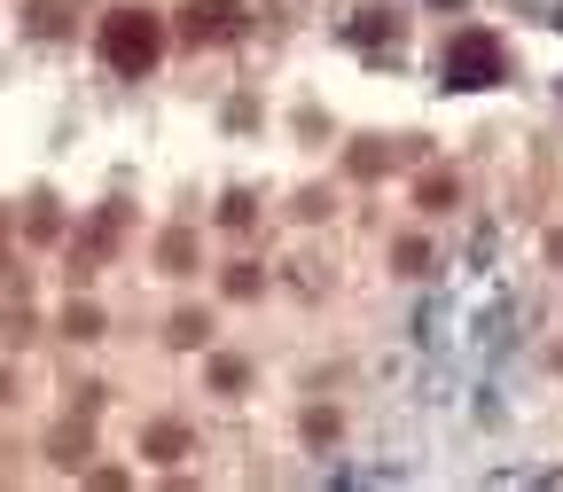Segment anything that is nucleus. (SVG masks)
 <instances>
[{
	"label": "nucleus",
	"instance_id": "f257e3e1",
	"mask_svg": "<svg viewBox=\"0 0 563 492\" xmlns=\"http://www.w3.org/2000/svg\"><path fill=\"white\" fill-rule=\"evenodd\" d=\"M157 55H165V24H157L150 9H118V16H102V63H110V70L141 79V70H157Z\"/></svg>",
	"mask_w": 563,
	"mask_h": 492
},
{
	"label": "nucleus",
	"instance_id": "f03ea898",
	"mask_svg": "<svg viewBox=\"0 0 563 492\" xmlns=\"http://www.w3.org/2000/svg\"><path fill=\"white\" fill-rule=\"evenodd\" d=\"M439 79H446L454 94H477V87H493V79H509V47L493 40V32H454V40L439 47Z\"/></svg>",
	"mask_w": 563,
	"mask_h": 492
},
{
	"label": "nucleus",
	"instance_id": "7ed1b4c3",
	"mask_svg": "<svg viewBox=\"0 0 563 492\" xmlns=\"http://www.w3.org/2000/svg\"><path fill=\"white\" fill-rule=\"evenodd\" d=\"M180 32H188V40H235V32H243V9H235V0H196Z\"/></svg>",
	"mask_w": 563,
	"mask_h": 492
},
{
	"label": "nucleus",
	"instance_id": "20e7f679",
	"mask_svg": "<svg viewBox=\"0 0 563 492\" xmlns=\"http://www.w3.org/2000/svg\"><path fill=\"white\" fill-rule=\"evenodd\" d=\"M150 454H157V461H180V454H188V431H180V422H157V431H150Z\"/></svg>",
	"mask_w": 563,
	"mask_h": 492
},
{
	"label": "nucleus",
	"instance_id": "39448f33",
	"mask_svg": "<svg viewBox=\"0 0 563 492\" xmlns=\"http://www.w3.org/2000/svg\"><path fill=\"white\" fill-rule=\"evenodd\" d=\"M32 32H63V0H32Z\"/></svg>",
	"mask_w": 563,
	"mask_h": 492
},
{
	"label": "nucleus",
	"instance_id": "423d86ee",
	"mask_svg": "<svg viewBox=\"0 0 563 492\" xmlns=\"http://www.w3.org/2000/svg\"><path fill=\"white\" fill-rule=\"evenodd\" d=\"M157 258H165V273H188V235H165V250H157Z\"/></svg>",
	"mask_w": 563,
	"mask_h": 492
}]
</instances>
